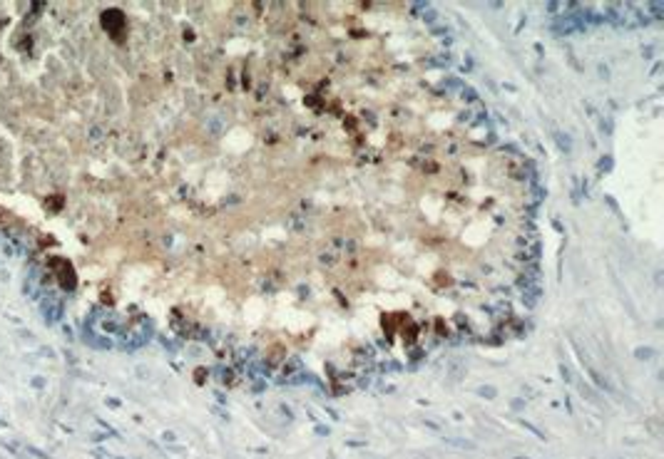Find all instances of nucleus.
Returning <instances> with one entry per match:
<instances>
[{
	"mask_svg": "<svg viewBox=\"0 0 664 459\" xmlns=\"http://www.w3.org/2000/svg\"><path fill=\"white\" fill-rule=\"evenodd\" d=\"M423 18H425L428 23H433V20H438V13H435V10H425V15H423Z\"/></svg>",
	"mask_w": 664,
	"mask_h": 459,
	"instance_id": "nucleus-10",
	"label": "nucleus"
},
{
	"mask_svg": "<svg viewBox=\"0 0 664 459\" xmlns=\"http://www.w3.org/2000/svg\"><path fill=\"white\" fill-rule=\"evenodd\" d=\"M296 372H301V357L299 355H291L284 365H281V375H279V382H286L289 377H294Z\"/></svg>",
	"mask_w": 664,
	"mask_h": 459,
	"instance_id": "nucleus-1",
	"label": "nucleus"
},
{
	"mask_svg": "<svg viewBox=\"0 0 664 459\" xmlns=\"http://www.w3.org/2000/svg\"><path fill=\"white\" fill-rule=\"evenodd\" d=\"M478 395H480V397H487V400H492V397H495V387H490V385H483V387H478Z\"/></svg>",
	"mask_w": 664,
	"mask_h": 459,
	"instance_id": "nucleus-3",
	"label": "nucleus"
},
{
	"mask_svg": "<svg viewBox=\"0 0 664 459\" xmlns=\"http://www.w3.org/2000/svg\"><path fill=\"white\" fill-rule=\"evenodd\" d=\"M448 444H455V447H463V449H473L475 444L473 442H468V439H445Z\"/></svg>",
	"mask_w": 664,
	"mask_h": 459,
	"instance_id": "nucleus-6",
	"label": "nucleus"
},
{
	"mask_svg": "<svg viewBox=\"0 0 664 459\" xmlns=\"http://www.w3.org/2000/svg\"><path fill=\"white\" fill-rule=\"evenodd\" d=\"M600 77H604V80H607V77H609V70H607V67H604V65H600Z\"/></svg>",
	"mask_w": 664,
	"mask_h": 459,
	"instance_id": "nucleus-11",
	"label": "nucleus"
},
{
	"mask_svg": "<svg viewBox=\"0 0 664 459\" xmlns=\"http://www.w3.org/2000/svg\"><path fill=\"white\" fill-rule=\"evenodd\" d=\"M425 424H428V427H430V429H435V432H438V429H440V427H438V424H435V422H430V419H425Z\"/></svg>",
	"mask_w": 664,
	"mask_h": 459,
	"instance_id": "nucleus-13",
	"label": "nucleus"
},
{
	"mask_svg": "<svg viewBox=\"0 0 664 459\" xmlns=\"http://www.w3.org/2000/svg\"><path fill=\"white\" fill-rule=\"evenodd\" d=\"M318 258H321V263H326V266H334L339 256H336V254H331V251H328V254H321Z\"/></svg>",
	"mask_w": 664,
	"mask_h": 459,
	"instance_id": "nucleus-4",
	"label": "nucleus"
},
{
	"mask_svg": "<svg viewBox=\"0 0 664 459\" xmlns=\"http://www.w3.org/2000/svg\"><path fill=\"white\" fill-rule=\"evenodd\" d=\"M316 434H321V437H328V434H331V429H328V427H323V424H316Z\"/></svg>",
	"mask_w": 664,
	"mask_h": 459,
	"instance_id": "nucleus-9",
	"label": "nucleus"
},
{
	"mask_svg": "<svg viewBox=\"0 0 664 459\" xmlns=\"http://www.w3.org/2000/svg\"><path fill=\"white\" fill-rule=\"evenodd\" d=\"M634 355H637L639 360H649V357H652V348H637Z\"/></svg>",
	"mask_w": 664,
	"mask_h": 459,
	"instance_id": "nucleus-7",
	"label": "nucleus"
},
{
	"mask_svg": "<svg viewBox=\"0 0 664 459\" xmlns=\"http://www.w3.org/2000/svg\"><path fill=\"white\" fill-rule=\"evenodd\" d=\"M555 139H557V144H560V149H565V154H570V152H572V142H570V137H562V134H555Z\"/></svg>",
	"mask_w": 664,
	"mask_h": 459,
	"instance_id": "nucleus-2",
	"label": "nucleus"
},
{
	"mask_svg": "<svg viewBox=\"0 0 664 459\" xmlns=\"http://www.w3.org/2000/svg\"><path fill=\"white\" fill-rule=\"evenodd\" d=\"M463 97H465V102H478V92L473 87H463Z\"/></svg>",
	"mask_w": 664,
	"mask_h": 459,
	"instance_id": "nucleus-5",
	"label": "nucleus"
},
{
	"mask_svg": "<svg viewBox=\"0 0 664 459\" xmlns=\"http://www.w3.org/2000/svg\"><path fill=\"white\" fill-rule=\"evenodd\" d=\"M597 166H600V171H607V169H612V159H609V156H607V159H600Z\"/></svg>",
	"mask_w": 664,
	"mask_h": 459,
	"instance_id": "nucleus-8",
	"label": "nucleus"
},
{
	"mask_svg": "<svg viewBox=\"0 0 664 459\" xmlns=\"http://www.w3.org/2000/svg\"><path fill=\"white\" fill-rule=\"evenodd\" d=\"M261 390H264V382H256V385H254V392H256V395H259V392H261Z\"/></svg>",
	"mask_w": 664,
	"mask_h": 459,
	"instance_id": "nucleus-12",
	"label": "nucleus"
}]
</instances>
